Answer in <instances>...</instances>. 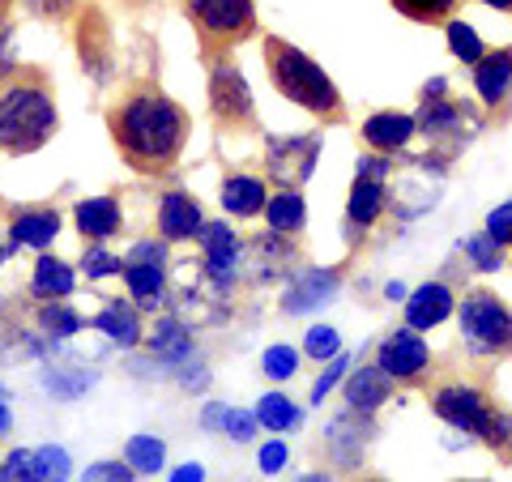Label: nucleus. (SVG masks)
Segmentation results:
<instances>
[{
  "mask_svg": "<svg viewBox=\"0 0 512 482\" xmlns=\"http://www.w3.org/2000/svg\"><path fill=\"white\" fill-rule=\"evenodd\" d=\"M282 465H286V444H265L261 448V470L265 474H278Z\"/></svg>",
  "mask_w": 512,
  "mask_h": 482,
  "instance_id": "42",
  "label": "nucleus"
},
{
  "mask_svg": "<svg viewBox=\"0 0 512 482\" xmlns=\"http://www.w3.org/2000/svg\"><path fill=\"white\" fill-rule=\"evenodd\" d=\"M295 367H299V355H295L291 346H269L265 359H261V372H265L269 380H291Z\"/></svg>",
  "mask_w": 512,
  "mask_h": 482,
  "instance_id": "32",
  "label": "nucleus"
},
{
  "mask_svg": "<svg viewBox=\"0 0 512 482\" xmlns=\"http://www.w3.org/2000/svg\"><path fill=\"white\" fill-rule=\"evenodd\" d=\"M265 64H269V77H274V86L291 103L308 107V111H316V116H325V120H342L338 86L329 82L325 69H320L312 56H303L299 47H291V43H282V39L269 35L265 39Z\"/></svg>",
  "mask_w": 512,
  "mask_h": 482,
  "instance_id": "3",
  "label": "nucleus"
},
{
  "mask_svg": "<svg viewBox=\"0 0 512 482\" xmlns=\"http://www.w3.org/2000/svg\"><path fill=\"white\" fill-rule=\"evenodd\" d=\"M192 26L205 43V52L214 47H235L256 35V5L252 0H184Z\"/></svg>",
  "mask_w": 512,
  "mask_h": 482,
  "instance_id": "5",
  "label": "nucleus"
},
{
  "mask_svg": "<svg viewBox=\"0 0 512 482\" xmlns=\"http://www.w3.org/2000/svg\"><path fill=\"white\" fill-rule=\"evenodd\" d=\"M150 350L154 355H163V359H180V355H188V333H184V325L180 320H158L154 325V337H150Z\"/></svg>",
  "mask_w": 512,
  "mask_h": 482,
  "instance_id": "27",
  "label": "nucleus"
},
{
  "mask_svg": "<svg viewBox=\"0 0 512 482\" xmlns=\"http://www.w3.org/2000/svg\"><path fill=\"white\" fill-rule=\"evenodd\" d=\"M56 133V103L43 73H22L0 90V146L9 154H35Z\"/></svg>",
  "mask_w": 512,
  "mask_h": 482,
  "instance_id": "2",
  "label": "nucleus"
},
{
  "mask_svg": "<svg viewBox=\"0 0 512 482\" xmlns=\"http://www.w3.org/2000/svg\"><path fill=\"white\" fill-rule=\"evenodd\" d=\"M466 252H470V261L483 269V273H495V269H500V244H495L491 235H474L470 244H466Z\"/></svg>",
  "mask_w": 512,
  "mask_h": 482,
  "instance_id": "33",
  "label": "nucleus"
},
{
  "mask_svg": "<svg viewBox=\"0 0 512 482\" xmlns=\"http://www.w3.org/2000/svg\"><path fill=\"white\" fill-rule=\"evenodd\" d=\"M201 244H205V261H210V273L214 278H231V265L239 256V235L231 227H222V222H210V227H201Z\"/></svg>",
  "mask_w": 512,
  "mask_h": 482,
  "instance_id": "20",
  "label": "nucleus"
},
{
  "mask_svg": "<svg viewBox=\"0 0 512 482\" xmlns=\"http://www.w3.org/2000/svg\"><path fill=\"white\" fill-rule=\"evenodd\" d=\"M389 389H393V380H389V372L384 367H359L355 376H350V384H346V401L355 410H376V406H384V397H389Z\"/></svg>",
  "mask_w": 512,
  "mask_h": 482,
  "instance_id": "19",
  "label": "nucleus"
},
{
  "mask_svg": "<svg viewBox=\"0 0 512 482\" xmlns=\"http://www.w3.org/2000/svg\"><path fill=\"white\" fill-rule=\"evenodd\" d=\"M448 47H453V56L461 64H478V60H483V43H478L474 26H466V22H448Z\"/></svg>",
  "mask_w": 512,
  "mask_h": 482,
  "instance_id": "29",
  "label": "nucleus"
},
{
  "mask_svg": "<svg viewBox=\"0 0 512 482\" xmlns=\"http://www.w3.org/2000/svg\"><path fill=\"white\" fill-rule=\"evenodd\" d=\"M316 137H291V141H269V171L278 175L282 184H299L308 180L316 167Z\"/></svg>",
  "mask_w": 512,
  "mask_h": 482,
  "instance_id": "9",
  "label": "nucleus"
},
{
  "mask_svg": "<svg viewBox=\"0 0 512 482\" xmlns=\"http://www.w3.org/2000/svg\"><path fill=\"white\" fill-rule=\"evenodd\" d=\"M448 312H453V291H448V286H440V282L419 286V291L410 295V303H406L410 329H436Z\"/></svg>",
  "mask_w": 512,
  "mask_h": 482,
  "instance_id": "13",
  "label": "nucleus"
},
{
  "mask_svg": "<svg viewBox=\"0 0 512 482\" xmlns=\"http://www.w3.org/2000/svg\"><path fill=\"white\" fill-rule=\"evenodd\" d=\"M414 124H419L423 133H431V137L453 133L457 107H453V103H444V99H427V94H423V111H419V120H414Z\"/></svg>",
  "mask_w": 512,
  "mask_h": 482,
  "instance_id": "28",
  "label": "nucleus"
},
{
  "mask_svg": "<svg viewBox=\"0 0 512 482\" xmlns=\"http://www.w3.org/2000/svg\"><path fill=\"white\" fill-rule=\"evenodd\" d=\"M384 171H389L384 158H359V171L355 175H380V180H384Z\"/></svg>",
  "mask_w": 512,
  "mask_h": 482,
  "instance_id": "44",
  "label": "nucleus"
},
{
  "mask_svg": "<svg viewBox=\"0 0 512 482\" xmlns=\"http://www.w3.org/2000/svg\"><path fill=\"white\" fill-rule=\"evenodd\" d=\"M30 291L39 299H64L73 291V269L64 261H56V256H43L35 265V278H30Z\"/></svg>",
  "mask_w": 512,
  "mask_h": 482,
  "instance_id": "23",
  "label": "nucleus"
},
{
  "mask_svg": "<svg viewBox=\"0 0 512 482\" xmlns=\"http://www.w3.org/2000/svg\"><path fill=\"white\" fill-rule=\"evenodd\" d=\"M86 478H94V482H111V478H133V474H128L124 465H111V461H103V465H90Z\"/></svg>",
  "mask_w": 512,
  "mask_h": 482,
  "instance_id": "43",
  "label": "nucleus"
},
{
  "mask_svg": "<svg viewBox=\"0 0 512 482\" xmlns=\"http://www.w3.org/2000/svg\"><path fill=\"white\" fill-rule=\"evenodd\" d=\"M414 128L419 124H414L410 116H402V111H380V116H372L363 124V141L372 150H380V154H393L414 137Z\"/></svg>",
  "mask_w": 512,
  "mask_h": 482,
  "instance_id": "12",
  "label": "nucleus"
},
{
  "mask_svg": "<svg viewBox=\"0 0 512 482\" xmlns=\"http://www.w3.org/2000/svg\"><path fill=\"white\" fill-rule=\"evenodd\" d=\"M222 423H227V410H218V406L205 410V427H222Z\"/></svg>",
  "mask_w": 512,
  "mask_h": 482,
  "instance_id": "47",
  "label": "nucleus"
},
{
  "mask_svg": "<svg viewBox=\"0 0 512 482\" xmlns=\"http://www.w3.org/2000/svg\"><path fill=\"white\" fill-rule=\"evenodd\" d=\"M5 431H9V410L0 406V436H5Z\"/></svg>",
  "mask_w": 512,
  "mask_h": 482,
  "instance_id": "49",
  "label": "nucleus"
},
{
  "mask_svg": "<svg viewBox=\"0 0 512 482\" xmlns=\"http://www.w3.org/2000/svg\"><path fill=\"white\" fill-rule=\"evenodd\" d=\"M5 478H26V482H35V478H39V461H35V453H13Z\"/></svg>",
  "mask_w": 512,
  "mask_h": 482,
  "instance_id": "39",
  "label": "nucleus"
},
{
  "mask_svg": "<svg viewBox=\"0 0 512 482\" xmlns=\"http://www.w3.org/2000/svg\"><path fill=\"white\" fill-rule=\"evenodd\" d=\"M0 261H5V248H0Z\"/></svg>",
  "mask_w": 512,
  "mask_h": 482,
  "instance_id": "51",
  "label": "nucleus"
},
{
  "mask_svg": "<svg viewBox=\"0 0 512 482\" xmlns=\"http://www.w3.org/2000/svg\"><path fill=\"white\" fill-rule=\"evenodd\" d=\"M35 461H39V478H69V457L60 448H39Z\"/></svg>",
  "mask_w": 512,
  "mask_h": 482,
  "instance_id": "36",
  "label": "nucleus"
},
{
  "mask_svg": "<svg viewBox=\"0 0 512 482\" xmlns=\"http://www.w3.org/2000/svg\"><path fill=\"white\" fill-rule=\"evenodd\" d=\"M128 461H133L141 474L163 470V440H154V436H133V440H128Z\"/></svg>",
  "mask_w": 512,
  "mask_h": 482,
  "instance_id": "30",
  "label": "nucleus"
},
{
  "mask_svg": "<svg viewBox=\"0 0 512 482\" xmlns=\"http://www.w3.org/2000/svg\"><path fill=\"white\" fill-rule=\"evenodd\" d=\"M436 414L448 427L466 431V436H478L487 444H508L512 440V419H504V414L495 410L478 389H470V384H448V389H440L436 393Z\"/></svg>",
  "mask_w": 512,
  "mask_h": 482,
  "instance_id": "4",
  "label": "nucleus"
},
{
  "mask_svg": "<svg viewBox=\"0 0 512 482\" xmlns=\"http://www.w3.org/2000/svg\"><path fill=\"white\" fill-rule=\"evenodd\" d=\"M308 355H312V359H333V355H338V329L316 325V329L308 333Z\"/></svg>",
  "mask_w": 512,
  "mask_h": 482,
  "instance_id": "34",
  "label": "nucleus"
},
{
  "mask_svg": "<svg viewBox=\"0 0 512 482\" xmlns=\"http://www.w3.org/2000/svg\"><path fill=\"white\" fill-rule=\"evenodd\" d=\"M431 363V350L427 342L414 329H397L380 342V367L389 372V380H414L423 376Z\"/></svg>",
  "mask_w": 512,
  "mask_h": 482,
  "instance_id": "8",
  "label": "nucleus"
},
{
  "mask_svg": "<svg viewBox=\"0 0 512 482\" xmlns=\"http://www.w3.org/2000/svg\"><path fill=\"white\" fill-rule=\"evenodd\" d=\"M77 231H82L86 239H94V244H103V239H111L120 231V205L111 197L77 201Z\"/></svg>",
  "mask_w": 512,
  "mask_h": 482,
  "instance_id": "14",
  "label": "nucleus"
},
{
  "mask_svg": "<svg viewBox=\"0 0 512 482\" xmlns=\"http://www.w3.org/2000/svg\"><path fill=\"white\" fill-rule=\"evenodd\" d=\"M483 5H491V9H500V13H512V0H483Z\"/></svg>",
  "mask_w": 512,
  "mask_h": 482,
  "instance_id": "48",
  "label": "nucleus"
},
{
  "mask_svg": "<svg viewBox=\"0 0 512 482\" xmlns=\"http://www.w3.org/2000/svg\"><path fill=\"white\" fill-rule=\"evenodd\" d=\"M461 5V0H393L397 13H406L410 22H423V26H440L453 18V9Z\"/></svg>",
  "mask_w": 512,
  "mask_h": 482,
  "instance_id": "26",
  "label": "nucleus"
},
{
  "mask_svg": "<svg viewBox=\"0 0 512 482\" xmlns=\"http://www.w3.org/2000/svg\"><path fill=\"white\" fill-rule=\"evenodd\" d=\"M133 261H158V265H163V248H158V244H137Z\"/></svg>",
  "mask_w": 512,
  "mask_h": 482,
  "instance_id": "45",
  "label": "nucleus"
},
{
  "mask_svg": "<svg viewBox=\"0 0 512 482\" xmlns=\"http://www.w3.org/2000/svg\"><path fill=\"white\" fill-rule=\"evenodd\" d=\"M333 291H338V273L329 269H308L303 278L286 291V312H308V308H320Z\"/></svg>",
  "mask_w": 512,
  "mask_h": 482,
  "instance_id": "18",
  "label": "nucleus"
},
{
  "mask_svg": "<svg viewBox=\"0 0 512 482\" xmlns=\"http://www.w3.org/2000/svg\"><path fill=\"white\" fill-rule=\"evenodd\" d=\"M338 372H346V359H338V363H333L325 376H320V380L312 384V401H316V406H320V401H325V393L333 389V384H338Z\"/></svg>",
  "mask_w": 512,
  "mask_h": 482,
  "instance_id": "41",
  "label": "nucleus"
},
{
  "mask_svg": "<svg viewBox=\"0 0 512 482\" xmlns=\"http://www.w3.org/2000/svg\"><path fill=\"white\" fill-rule=\"evenodd\" d=\"M474 90L487 107H500L512 94V47L500 52H483V60L474 64Z\"/></svg>",
  "mask_w": 512,
  "mask_h": 482,
  "instance_id": "10",
  "label": "nucleus"
},
{
  "mask_svg": "<svg viewBox=\"0 0 512 482\" xmlns=\"http://www.w3.org/2000/svg\"><path fill=\"white\" fill-rule=\"evenodd\" d=\"M487 235L495 239V244H512V201H504L500 210H491V218H487Z\"/></svg>",
  "mask_w": 512,
  "mask_h": 482,
  "instance_id": "35",
  "label": "nucleus"
},
{
  "mask_svg": "<svg viewBox=\"0 0 512 482\" xmlns=\"http://www.w3.org/2000/svg\"><path fill=\"white\" fill-rule=\"evenodd\" d=\"M0 478H5V474H0Z\"/></svg>",
  "mask_w": 512,
  "mask_h": 482,
  "instance_id": "52",
  "label": "nucleus"
},
{
  "mask_svg": "<svg viewBox=\"0 0 512 482\" xmlns=\"http://www.w3.org/2000/svg\"><path fill=\"white\" fill-rule=\"evenodd\" d=\"M205 227L201 222V205L188 197V192H167L163 205H158V231L167 239H192Z\"/></svg>",
  "mask_w": 512,
  "mask_h": 482,
  "instance_id": "11",
  "label": "nucleus"
},
{
  "mask_svg": "<svg viewBox=\"0 0 512 482\" xmlns=\"http://www.w3.org/2000/svg\"><path fill=\"white\" fill-rule=\"evenodd\" d=\"M9 5H13V0H0V13H5V9H9Z\"/></svg>",
  "mask_w": 512,
  "mask_h": 482,
  "instance_id": "50",
  "label": "nucleus"
},
{
  "mask_svg": "<svg viewBox=\"0 0 512 482\" xmlns=\"http://www.w3.org/2000/svg\"><path fill=\"white\" fill-rule=\"evenodd\" d=\"M30 5H35V13H43V18L60 22V18H69V13H73L77 0H30Z\"/></svg>",
  "mask_w": 512,
  "mask_h": 482,
  "instance_id": "40",
  "label": "nucleus"
},
{
  "mask_svg": "<svg viewBox=\"0 0 512 482\" xmlns=\"http://www.w3.org/2000/svg\"><path fill=\"white\" fill-rule=\"evenodd\" d=\"M124 282H128V291H133L137 308L154 312L158 303H163V269H158V261H133V256H128Z\"/></svg>",
  "mask_w": 512,
  "mask_h": 482,
  "instance_id": "17",
  "label": "nucleus"
},
{
  "mask_svg": "<svg viewBox=\"0 0 512 482\" xmlns=\"http://www.w3.org/2000/svg\"><path fill=\"white\" fill-rule=\"evenodd\" d=\"M13 248H47L60 235V214L56 210H22L13 218Z\"/></svg>",
  "mask_w": 512,
  "mask_h": 482,
  "instance_id": "15",
  "label": "nucleus"
},
{
  "mask_svg": "<svg viewBox=\"0 0 512 482\" xmlns=\"http://www.w3.org/2000/svg\"><path fill=\"white\" fill-rule=\"evenodd\" d=\"M107 128L124 163L141 175L171 171L188 146V111L154 82L128 86L124 99L107 111Z\"/></svg>",
  "mask_w": 512,
  "mask_h": 482,
  "instance_id": "1",
  "label": "nucleus"
},
{
  "mask_svg": "<svg viewBox=\"0 0 512 482\" xmlns=\"http://www.w3.org/2000/svg\"><path fill=\"white\" fill-rule=\"evenodd\" d=\"M210 107H214V120L222 128H248L252 124V90L244 82V73L235 69L231 60H218L214 73H210Z\"/></svg>",
  "mask_w": 512,
  "mask_h": 482,
  "instance_id": "7",
  "label": "nucleus"
},
{
  "mask_svg": "<svg viewBox=\"0 0 512 482\" xmlns=\"http://www.w3.org/2000/svg\"><path fill=\"white\" fill-rule=\"evenodd\" d=\"M94 325H99L116 346H137V342H141V320H137V312L128 308V303H120V299L107 303Z\"/></svg>",
  "mask_w": 512,
  "mask_h": 482,
  "instance_id": "22",
  "label": "nucleus"
},
{
  "mask_svg": "<svg viewBox=\"0 0 512 482\" xmlns=\"http://www.w3.org/2000/svg\"><path fill=\"white\" fill-rule=\"evenodd\" d=\"M384 210V180L380 175H355V188H350V218L359 227H372Z\"/></svg>",
  "mask_w": 512,
  "mask_h": 482,
  "instance_id": "21",
  "label": "nucleus"
},
{
  "mask_svg": "<svg viewBox=\"0 0 512 482\" xmlns=\"http://www.w3.org/2000/svg\"><path fill=\"white\" fill-rule=\"evenodd\" d=\"M39 325L52 337H73L77 329H82V316H77L73 308H64V303H47V308L39 312Z\"/></svg>",
  "mask_w": 512,
  "mask_h": 482,
  "instance_id": "31",
  "label": "nucleus"
},
{
  "mask_svg": "<svg viewBox=\"0 0 512 482\" xmlns=\"http://www.w3.org/2000/svg\"><path fill=\"white\" fill-rule=\"evenodd\" d=\"M265 184L256 180V175H231L227 184H222V210L235 214V218H256L265 210Z\"/></svg>",
  "mask_w": 512,
  "mask_h": 482,
  "instance_id": "16",
  "label": "nucleus"
},
{
  "mask_svg": "<svg viewBox=\"0 0 512 482\" xmlns=\"http://www.w3.org/2000/svg\"><path fill=\"white\" fill-rule=\"evenodd\" d=\"M227 436L235 440V444H248L252 436H256V414H244V410H227Z\"/></svg>",
  "mask_w": 512,
  "mask_h": 482,
  "instance_id": "37",
  "label": "nucleus"
},
{
  "mask_svg": "<svg viewBox=\"0 0 512 482\" xmlns=\"http://www.w3.org/2000/svg\"><path fill=\"white\" fill-rule=\"evenodd\" d=\"M82 269H86V278H107V273H116V269H124L116 256H107L103 248H90L86 256H82Z\"/></svg>",
  "mask_w": 512,
  "mask_h": 482,
  "instance_id": "38",
  "label": "nucleus"
},
{
  "mask_svg": "<svg viewBox=\"0 0 512 482\" xmlns=\"http://www.w3.org/2000/svg\"><path fill=\"white\" fill-rule=\"evenodd\" d=\"M256 423H265L269 431H291V427H299V410L291 406V397L269 393L256 401Z\"/></svg>",
  "mask_w": 512,
  "mask_h": 482,
  "instance_id": "25",
  "label": "nucleus"
},
{
  "mask_svg": "<svg viewBox=\"0 0 512 482\" xmlns=\"http://www.w3.org/2000/svg\"><path fill=\"white\" fill-rule=\"evenodd\" d=\"M265 218H269V227H274L278 235H286V231L295 235L303 227V197L299 192H278V197L265 201Z\"/></svg>",
  "mask_w": 512,
  "mask_h": 482,
  "instance_id": "24",
  "label": "nucleus"
},
{
  "mask_svg": "<svg viewBox=\"0 0 512 482\" xmlns=\"http://www.w3.org/2000/svg\"><path fill=\"white\" fill-rule=\"evenodd\" d=\"M461 337L474 355H508L512 350V312L504 299L474 291L461 299Z\"/></svg>",
  "mask_w": 512,
  "mask_h": 482,
  "instance_id": "6",
  "label": "nucleus"
},
{
  "mask_svg": "<svg viewBox=\"0 0 512 482\" xmlns=\"http://www.w3.org/2000/svg\"><path fill=\"white\" fill-rule=\"evenodd\" d=\"M171 478H175V482H197V478H205V474H201V465H180V470H175Z\"/></svg>",
  "mask_w": 512,
  "mask_h": 482,
  "instance_id": "46",
  "label": "nucleus"
}]
</instances>
